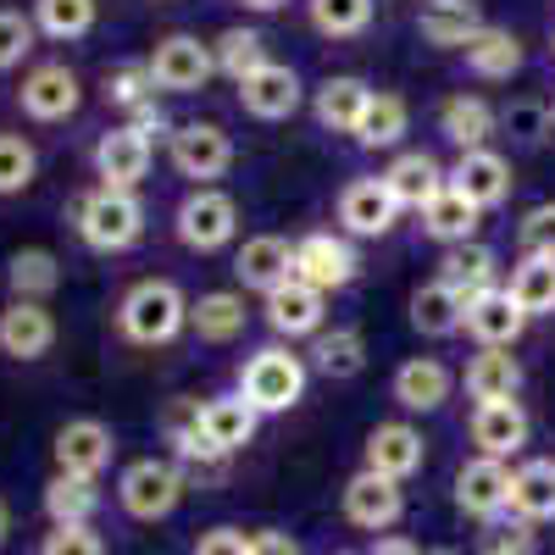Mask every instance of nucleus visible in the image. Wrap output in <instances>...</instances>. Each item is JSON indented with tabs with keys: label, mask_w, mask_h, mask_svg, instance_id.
<instances>
[{
	"label": "nucleus",
	"mask_w": 555,
	"mask_h": 555,
	"mask_svg": "<svg viewBox=\"0 0 555 555\" xmlns=\"http://www.w3.org/2000/svg\"><path fill=\"white\" fill-rule=\"evenodd\" d=\"M117 328H122L128 345H145V350L172 345L190 328V300H183V289L172 278H139L117 306Z\"/></svg>",
	"instance_id": "f257e3e1"
},
{
	"label": "nucleus",
	"mask_w": 555,
	"mask_h": 555,
	"mask_svg": "<svg viewBox=\"0 0 555 555\" xmlns=\"http://www.w3.org/2000/svg\"><path fill=\"white\" fill-rule=\"evenodd\" d=\"M73 222H78V240L101 256H117V250H133L145 240V201L133 190H89L73 201Z\"/></svg>",
	"instance_id": "f03ea898"
},
{
	"label": "nucleus",
	"mask_w": 555,
	"mask_h": 555,
	"mask_svg": "<svg viewBox=\"0 0 555 555\" xmlns=\"http://www.w3.org/2000/svg\"><path fill=\"white\" fill-rule=\"evenodd\" d=\"M306 378H311L306 356H295L289 345H261V350H250L245 366H240V395L256 405V416H278V411L300 405Z\"/></svg>",
	"instance_id": "7ed1b4c3"
},
{
	"label": "nucleus",
	"mask_w": 555,
	"mask_h": 555,
	"mask_svg": "<svg viewBox=\"0 0 555 555\" xmlns=\"http://www.w3.org/2000/svg\"><path fill=\"white\" fill-rule=\"evenodd\" d=\"M183 489H190V478H183L178 461L167 455H145V461H128L122 478H117V505L133 517V522H162L178 512Z\"/></svg>",
	"instance_id": "20e7f679"
},
{
	"label": "nucleus",
	"mask_w": 555,
	"mask_h": 555,
	"mask_svg": "<svg viewBox=\"0 0 555 555\" xmlns=\"http://www.w3.org/2000/svg\"><path fill=\"white\" fill-rule=\"evenodd\" d=\"M172 234H178L183 250H195V256H211L222 245H234V234H240L234 195H222L217 183L211 190H190L178 201V211H172Z\"/></svg>",
	"instance_id": "39448f33"
},
{
	"label": "nucleus",
	"mask_w": 555,
	"mask_h": 555,
	"mask_svg": "<svg viewBox=\"0 0 555 555\" xmlns=\"http://www.w3.org/2000/svg\"><path fill=\"white\" fill-rule=\"evenodd\" d=\"M156 89H167V95H195V89H206L217 78V62H211V44L195 39V34H167L156 39V51L145 56Z\"/></svg>",
	"instance_id": "423d86ee"
},
{
	"label": "nucleus",
	"mask_w": 555,
	"mask_h": 555,
	"mask_svg": "<svg viewBox=\"0 0 555 555\" xmlns=\"http://www.w3.org/2000/svg\"><path fill=\"white\" fill-rule=\"evenodd\" d=\"M167 151H172V167L183 178H195V190H211V183L234 167V139L217 122H178L167 133Z\"/></svg>",
	"instance_id": "0eeeda50"
},
{
	"label": "nucleus",
	"mask_w": 555,
	"mask_h": 555,
	"mask_svg": "<svg viewBox=\"0 0 555 555\" xmlns=\"http://www.w3.org/2000/svg\"><path fill=\"white\" fill-rule=\"evenodd\" d=\"M361 272V256L345 234H328V228H317V234L295 240V278L300 284H311L317 295H334L345 284H356Z\"/></svg>",
	"instance_id": "6e6552de"
},
{
	"label": "nucleus",
	"mask_w": 555,
	"mask_h": 555,
	"mask_svg": "<svg viewBox=\"0 0 555 555\" xmlns=\"http://www.w3.org/2000/svg\"><path fill=\"white\" fill-rule=\"evenodd\" d=\"M17 106L23 117L34 122H67L78 106H83V83L67 62H39L23 73V89H17Z\"/></svg>",
	"instance_id": "1a4fd4ad"
},
{
	"label": "nucleus",
	"mask_w": 555,
	"mask_h": 555,
	"mask_svg": "<svg viewBox=\"0 0 555 555\" xmlns=\"http://www.w3.org/2000/svg\"><path fill=\"white\" fill-rule=\"evenodd\" d=\"M56 473H73V478H101L117 455V434L101 423V416H73V423L56 428Z\"/></svg>",
	"instance_id": "9d476101"
},
{
	"label": "nucleus",
	"mask_w": 555,
	"mask_h": 555,
	"mask_svg": "<svg viewBox=\"0 0 555 555\" xmlns=\"http://www.w3.org/2000/svg\"><path fill=\"white\" fill-rule=\"evenodd\" d=\"M455 512L473 517V522H494L512 512V467L505 461H467V467L455 473Z\"/></svg>",
	"instance_id": "9b49d317"
},
{
	"label": "nucleus",
	"mask_w": 555,
	"mask_h": 555,
	"mask_svg": "<svg viewBox=\"0 0 555 555\" xmlns=\"http://www.w3.org/2000/svg\"><path fill=\"white\" fill-rule=\"evenodd\" d=\"M395 222H400V206H395L384 178H350L345 183V195H339V228H345V240H384Z\"/></svg>",
	"instance_id": "f8f14e48"
},
{
	"label": "nucleus",
	"mask_w": 555,
	"mask_h": 555,
	"mask_svg": "<svg viewBox=\"0 0 555 555\" xmlns=\"http://www.w3.org/2000/svg\"><path fill=\"white\" fill-rule=\"evenodd\" d=\"M151 172V133H139L133 122L112 128L95 139V178L101 190H139Z\"/></svg>",
	"instance_id": "ddd939ff"
},
{
	"label": "nucleus",
	"mask_w": 555,
	"mask_h": 555,
	"mask_svg": "<svg viewBox=\"0 0 555 555\" xmlns=\"http://www.w3.org/2000/svg\"><path fill=\"white\" fill-rule=\"evenodd\" d=\"M261 317L278 339H317L322 317H328V295H317L311 284L289 278V284H278L272 295H261Z\"/></svg>",
	"instance_id": "4468645a"
},
{
	"label": "nucleus",
	"mask_w": 555,
	"mask_h": 555,
	"mask_svg": "<svg viewBox=\"0 0 555 555\" xmlns=\"http://www.w3.org/2000/svg\"><path fill=\"white\" fill-rule=\"evenodd\" d=\"M300 101H306V83H300V73L289 62H267L261 73H250L240 83V106L256 122H284V117L300 112Z\"/></svg>",
	"instance_id": "2eb2a0df"
},
{
	"label": "nucleus",
	"mask_w": 555,
	"mask_h": 555,
	"mask_svg": "<svg viewBox=\"0 0 555 555\" xmlns=\"http://www.w3.org/2000/svg\"><path fill=\"white\" fill-rule=\"evenodd\" d=\"M423 461H428V444L411 423H378L373 434H366V473H378L389 483H405L411 473H423Z\"/></svg>",
	"instance_id": "dca6fc26"
},
{
	"label": "nucleus",
	"mask_w": 555,
	"mask_h": 555,
	"mask_svg": "<svg viewBox=\"0 0 555 555\" xmlns=\"http://www.w3.org/2000/svg\"><path fill=\"white\" fill-rule=\"evenodd\" d=\"M51 345H56V317H51V306L12 300L7 311H0V356L39 361V356H51Z\"/></svg>",
	"instance_id": "f3484780"
},
{
	"label": "nucleus",
	"mask_w": 555,
	"mask_h": 555,
	"mask_svg": "<svg viewBox=\"0 0 555 555\" xmlns=\"http://www.w3.org/2000/svg\"><path fill=\"white\" fill-rule=\"evenodd\" d=\"M400 517H405L400 483L366 473V467L345 483V522H356V528H366V533H384V528H395Z\"/></svg>",
	"instance_id": "a211bd4d"
},
{
	"label": "nucleus",
	"mask_w": 555,
	"mask_h": 555,
	"mask_svg": "<svg viewBox=\"0 0 555 555\" xmlns=\"http://www.w3.org/2000/svg\"><path fill=\"white\" fill-rule=\"evenodd\" d=\"M439 284L461 306H473V300H483V295L500 289V256L489 245H450L444 261H439Z\"/></svg>",
	"instance_id": "6ab92c4d"
},
{
	"label": "nucleus",
	"mask_w": 555,
	"mask_h": 555,
	"mask_svg": "<svg viewBox=\"0 0 555 555\" xmlns=\"http://www.w3.org/2000/svg\"><path fill=\"white\" fill-rule=\"evenodd\" d=\"M234 278L256 295H272L278 284H289L295 278V245L278 240V234H256L234 250Z\"/></svg>",
	"instance_id": "aec40b11"
},
{
	"label": "nucleus",
	"mask_w": 555,
	"mask_h": 555,
	"mask_svg": "<svg viewBox=\"0 0 555 555\" xmlns=\"http://www.w3.org/2000/svg\"><path fill=\"white\" fill-rule=\"evenodd\" d=\"M444 178H450V190L467 195L478 211H489V206H500L505 195H512V162H505L500 151H467Z\"/></svg>",
	"instance_id": "412c9836"
},
{
	"label": "nucleus",
	"mask_w": 555,
	"mask_h": 555,
	"mask_svg": "<svg viewBox=\"0 0 555 555\" xmlns=\"http://www.w3.org/2000/svg\"><path fill=\"white\" fill-rule=\"evenodd\" d=\"M461 328L478 339V350H512L522 339V328H528V317H522V306L505 295V289H494V295H483V300L467 306Z\"/></svg>",
	"instance_id": "4be33fe9"
},
{
	"label": "nucleus",
	"mask_w": 555,
	"mask_h": 555,
	"mask_svg": "<svg viewBox=\"0 0 555 555\" xmlns=\"http://www.w3.org/2000/svg\"><path fill=\"white\" fill-rule=\"evenodd\" d=\"M256 428H261V416H256V405L234 389V395H211L206 405H201V434L222 450V455H240L250 439H256Z\"/></svg>",
	"instance_id": "5701e85b"
},
{
	"label": "nucleus",
	"mask_w": 555,
	"mask_h": 555,
	"mask_svg": "<svg viewBox=\"0 0 555 555\" xmlns=\"http://www.w3.org/2000/svg\"><path fill=\"white\" fill-rule=\"evenodd\" d=\"M378 178L389 183V195H395V206H400V211H405V206H411V211H423V206L444 190V183H450V178H444V167H439L428 151H400Z\"/></svg>",
	"instance_id": "b1692460"
},
{
	"label": "nucleus",
	"mask_w": 555,
	"mask_h": 555,
	"mask_svg": "<svg viewBox=\"0 0 555 555\" xmlns=\"http://www.w3.org/2000/svg\"><path fill=\"white\" fill-rule=\"evenodd\" d=\"M473 444L489 461H505L528 444V411L517 400H489L473 411Z\"/></svg>",
	"instance_id": "393cba45"
},
{
	"label": "nucleus",
	"mask_w": 555,
	"mask_h": 555,
	"mask_svg": "<svg viewBox=\"0 0 555 555\" xmlns=\"http://www.w3.org/2000/svg\"><path fill=\"white\" fill-rule=\"evenodd\" d=\"M395 400L405 405V411H439L444 400H450V389H455V373L444 361H434V356H411V361H400L395 366Z\"/></svg>",
	"instance_id": "a878e982"
},
{
	"label": "nucleus",
	"mask_w": 555,
	"mask_h": 555,
	"mask_svg": "<svg viewBox=\"0 0 555 555\" xmlns=\"http://www.w3.org/2000/svg\"><path fill=\"white\" fill-rule=\"evenodd\" d=\"M483 28V12L478 0H428L423 12H416V34L439 51H467V39Z\"/></svg>",
	"instance_id": "bb28decb"
},
{
	"label": "nucleus",
	"mask_w": 555,
	"mask_h": 555,
	"mask_svg": "<svg viewBox=\"0 0 555 555\" xmlns=\"http://www.w3.org/2000/svg\"><path fill=\"white\" fill-rule=\"evenodd\" d=\"M366 101H373V83L356 78V73H339V78H328V83L317 89V122L328 128V133H350L356 139Z\"/></svg>",
	"instance_id": "cd10ccee"
},
{
	"label": "nucleus",
	"mask_w": 555,
	"mask_h": 555,
	"mask_svg": "<svg viewBox=\"0 0 555 555\" xmlns=\"http://www.w3.org/2000/svg\"><path fill=\"white\" fill-rule=\"evenodd\" d=\"M245 322H250V311H245V295H234V289H211V295L190 300V328L206 345H234L245 334Z\"/></svg>",
	"instance_id": "c85d7f7f"
},
{
	"label": "nucleus",
	"mask_w": 555,
	"mask_h": 555,
	"mask_svg": "<svg viewBox=\"0 0 555 555\" xmlns=\"http://www.w3.org/2000/svg\"><path fill=\"white\" fill-rule=\"evenodd\" d=\"M478 222H483V211H478L467 195H455L450 183H444V190L423 206V234H428V240H439L444 250H450V245H473Z\"/></svg>",
	"instance_id": "c756f323"
},
{
	"label": "nucleus",
	"mask_w": 555,
	"mask_h": 555,
	"mask_svg": "<svg viewBox=\"0 0 555 555\" xmlns=\"http://www.w3.org/2000/svg\"><path fill=\"white\" fill-rule=\"evenodd\" d=\"M439 133L467 156V151H489V133H494V106L478 95H450L439 106Z\"/></svg>",
	"instance_id": "7c9ffc66"
},
{
	"label": "nucleus",
	"mask_w": 555,
	"mask_h": 555,
	"mask_svg": "<svg viewBox=\"0 0 555 555\" xmlns=\"http://www.w3.org/2000/svg\"><path fill=\"white\" fill-rule=\"evenodd\" d=\"M467 395L478 400V405H489V400H517V389H522V361L512 356V350H478L473 361H467Z\"/></svg>",
	"instance_id": "2f4dec72"
},
{
	"label": "nucleus",
	"mask_w": 555,
	"mask_h": 555,
	"mask_svg": "<svg viewBox=\"0 0 555 555\" xmlns=\"http://www.w3.org/2000/svg\"><path fill=\"white\" fill-rule=\"evenodd\" d=\"M101 512V478H73V473H56L44 483V517L51 528H78Z\"/></svg>",
	"instance_id": "473e14b6"
},
{
	"label": "nucleus",
	"mask_w": 555,
	"mask_h": 555,
	"mask_svg": "<svg viewBox=\"0 0 555 555\" xmlns=\"http://www.w3.org/2000/svg\"><path fill=\"white\" fill-rule=\"evenodd\" d=\"M7 284H12L17 300H39V306H44V300L62 289V261H56V250H44V245L12 250V261H7Z\"/></svg>",
	"instance_id": "72a5a7b5"
},
{
	"label": "nucleus",
	"mask_w": 555,
	"mask_h": 555,
	"mask_svg": "<svg viewBox=\"0 0 555 555\" xmlns=\"http://www.w3.org/2000/svg\"><path fill=\"white\" fill-rule=\"evenodd\" d=\"M512 517L522 522H555V461H522L512 473Z\"/></svg>",
	"instance_id": "f704fd0d"
},
{
	"label": "nucleus",
	"mask_w": 555,
	"mask_h": 555,
	"mask_svg": "<svg viewBox=\"0 0 555 555\" xmlns=\"http://www.w3.org/2000/svg\"><path fill=\"white\" fill-rule=\"evenodd\" d=\"M306 366H317V373L334 378V384L361 378V366H366V339H361V328H322V334L311 339V361H306Z\"/></svg>",
	"instance_id": "c9c22d12"
},
{
	"label": "nucleus",
	"mask_w": 555,
	"mask_h": 555,
	"mask_svg": "<svg viewBox=\"0 0 555 555\" xmlns=\"http://www.w3.org/2000/svg\"><path fill=\"white\" fill-rule=\"evenodd\" d=\"M467 67L478 73V78H489V83H500V78H512L517 67H522V39L512 34V28H478L473 39H467Z\"/></svg>",
	"instance_id": "e433bc0d"
},
{
	"label": "nucleus",
	"mask_w": 555,
	"mask_h": 555,
	"mask_svg": "<svg viewBox=\"0 0 555 555\" xmlns=\"http://www.w3.org/2000/svg\"><path fill=\"white\" fill-rule=\"evenodd\" d=\"M405 128H411L405 101L389 95V89H373V101H366V112H361V128H356V145L361 151H389V145L405 139Z\"/></svg>",
	"instance_id": "4c0bfd02"
},
{
	"label": "nucleus",
	"mask_w": 555,
	"mask_h": 555,
	"mask_svg": "<svg viewBox=\"0 0 555 555\" xmlns=\"http://www.w3.org/2000/svg\"><path fill=\"white\" fill-rule=\"evenodd\" d=\"M211 62H217L222 78H234V83H245L250 73H261V67H267V39H261V28H222V34L211 39Z\"/></svg>",
	"instance_id": "58836bf2"
},
{
	"label": "nucleus",
	"mask_w": 555,
	"mask_h": 555,
	"mask_svg": "<svg viewBox=\"0 0 555 555\" xmlns=\"http://www.w3.org/2000/svg\"><path fill=\"white\" fill-rule=\"evenodd\" d=\"M461 317H467V306H461V300L439 284V278L411 295V328H416V334H428V339H450V334H461Z\"/></svg>",
	"instance_id": "ea45409f"
},
{
	"label": "nucleus",
	"mask_w": 555,
	"mask_h": 555,
	"mask_svg": "<svg viewBox=\"0 0 555 555\" xmlns=\"http://www.w3.org/2000/svg\"><path fill=\"white\" fill-rule=\"evenodd\" d=\"M505 295L522 306V317H550L555 311V256H522Z\"/></svg>",
	"instance_id": "a19ab883"
},
{
	"label": "nucleus",
	"mask_w": 555,
	"mask_h": 555,
	"mask_svg": "<svg viewBox=\"0 0 555 555\" xmlns=\"http://www.w3.org/2000/svg\"><path fill=\"white\" fill-rule=\"evenodd\" d=\"M28 17H34V28H39L44 39L67 44V39H83L89 28H95L101 0H34Z\"/></svg>",
	"instance_id": "79ce46f5"
},
{
	"label": "nucleus",
	"mask_w": 555,
	"mask_h": 555,
	"mask_svg": "<svg viewBox=\"0 0 555 555\" xmlns=\"http://www.w3.org/2000/svg\"><path fill=\"white\" fill-rule=\"evenodd\" d=\"M373 7L378 0H306V17L322 39H356L373 28Z\"/></svg>",
	"instance_id": "37998d69"
},
{
	"label": "nucleus",
	"mask_w": 555,
	"mask_h": 555,
	"mask_svg": "<svg viewBox=\"0 0 555 555\" xmlns=\"http://www.w3.org/2000/svg\"><path fill=\"white\" fill-rule=\"evenodd\" d=\"M106 101L122 106V112L156 106V78H151V67H145V62H117V67H106Z\"/></svg>",
	"instance_id": "c03bdc74"
},
{
	"label": "nucleus",
	"mask_w": 555,
	"mask_h": 555,
	"mask_svg": "<svg viewBox=\"0 0 555 555\" xmlns=\"http://www.w3.org/2000/svg\"><path fill=\"white\" fill-rule=\"evenodd\" d=\"M39 172V151L23 133H0V195H23Z\"/></svg>",
	"instance_id": "a18cd8bd"
},
{
	"label": "nucleus",
	"mask_w": 555,
	"mask_h": 555,
	"mask_svg": "<svg viewBox=\"0 0 555 555\" xmlns=\"http://www.w3.org/2000/svg\"><path fill=\"white\" fill-rule=\"evenodd\" d=\"M478 550H483V555H533V550H539V533H533V522H522V517L505 512V517L483 522Z\"/></svg>",
	"instance_id": "49530a36"
},
{
	"label": "nucleus",
	"mask_w": 555,
	"mask_h": 555,
	"mask_svg": "<svg viewBox=\"0 0 555 555\" xmlns=\"http://www.w3.org/2000/svg\"><path fill=\"white\" fill-rule=\"evenodd\" d=\"M34 39H39V28H34V17H28V12L0 7V73L23 67V56L34 51Z\"/></svg>",
	"instance_id": "de8ad7c7"
},
{
	"label": "nucleus",
	"mask_w": 555,
	"mask_h": 555,
	"mask_svg": "<svg viewBox=\"0 0 555 555\" xmlns=\"http://www.w3.org/2000/svg\"><path fill=\"white\" fill-rule=\"evenodd\" d=\"M39 555H106V539L95 533V522H78V528H51L39 539Z\"/></svg>",
	"instance_id": "09e8293b"
},
{
	"label": "nucleus",
	"mask_w": 555,
	"mask_h": 555,
	"mask_svg": "<svg viewBox=\"0 0 555 555\" xmlns=\"http://www.w3.org/2000/svg\"><path fill=\"white\" fill-rule=\"evenodd\" d=\"M517 240H522V256H555V201L533 206L517 222Z\"/></svg>",
	"instance_id": "8fccbe9b"
},
{
	"label": "nucleus",
	"mask_w": 555,
	"mask_h": 555,
	"mask_svg": "<svg viewBox=\"0 0 555 555\" xmlns=\"http://www.w3.org/2000/svg\"><path fill=\"white\" fill-rule=\"evenodd\" d=\"M505 128H512L522 145H533V139H544V128H550V106H539V101H517V106H505Z\"/></svg>",
	"instance_id": "3c124183"
},
{
	"label": "nucleus",
	"mask_w": 555,
	"mask_h": 555,
	"mask_svg": "<svg viewBox=\"0 0 555 555\" xmlns=\"http://www.w3.org/2000/svg\"><path fill=\"white\" fill-rule=\"evenodd\" d=\"M195 555H250V533L245 528H206L195 539Z\"/></svg>",
	"instance_id": "603ef678"
},
{
	"label": "nucleus",
	"mask_w": 555,
	"mask_h": 555,
	"mask_svg": "<svg viewBox=\"0 0 555 555\" xmlns=\"http://www.w3.org/2000/svg\"><path fill=\"white\" fill-rule=\"evenodd\" d=\"M250 555H306V550L284 528H261V533H250Z\"/></svg>",
	"instance_id": "864d4df0"
},
{
	"label": "nucleus",
	"mask_w": 555,
	"mask_h": 555,
	"mask_svg": "<svg viewBox=\"0 0 555 555\" xmlns=\"http://www.w3.org/2000/svg\"><path fill=\"white\" fill-rule=\"evenodd\" d=\"M366 555H423V550H416L411 539H400V533H389V539H378V544L366 550Z\"/></svg>",
	"instance_id": "5fc2aeb1"
},
{
	"label": "nucleus",
	"mask_w": 555,
	"mask_h": 555,
	"mask_svg": "<svg viewBox=\"0 0 555 555\" xmlns=\"http://www.w3.org/2000/svg\"><path fill=\"white\" fill-rule=\"evenodd\" d=\"M7 533H12V505L0 500V544H7Z\"/></svg>",
	"instance_id": "6e6d98bb"
},
{
	"label": "nucleus",
	"mask_w": 555,
	"mask_h": 555,
	"mask_svg": "<svg viewBox=\"0 0 555 555\" xmlns=\"http://www.w3.org/2000/svg\"><path fill=\"white\" fill-rule=\"evenodd\" d=\"M250 12H278V7H289V0H245Z\"/></svg>",
	"instance_id": "4d7b16f0"
},
{
	"label": "nucleus",
	"mask_w": 555,
	"mask_h": 555,
	"mask_svg": "<svg viewBox=\"0 0 555 555\" xmlns=\"http://www.w3.org/2000/svg\"><path fill=\"white\" fill-rule=\"evenodd\" d=\"M428 555H455V550H428Z\"/></svg>",
	"instance_id": "13d9d810"
},
{
	"label": "nucleus",
	"mask_w": 555,
	"mask_h": 555,
	"mask_svg": "<svg viewBox=\"0 0 555 555\" xmlns=\"http://www.w3.org/2000/svg\"><path fill=\"white\" fill-rule=\"evenodd\" d=\"M334 555H356V550H334Z\"/></svg>",
	"instance_id": "bf43d9fd"
},
{
	"label": "nucleus",
	"mask_w": 555,
	"mask_h": 555,
	"mask_svg": "<svg viewBox=\"0 0 555 555\" xmlns=\"http://www.w3.org/2000/svg\"><path fill=\"white\" fill-rule=\"evenodd\" d=\"M550 122H555V101H550Z\"/></svg>",
	"instance_id": "052dcab7"
}]
</instances>
